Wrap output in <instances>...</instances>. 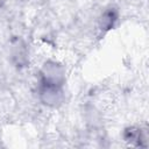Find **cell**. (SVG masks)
Here are the masks:
<instances>
[{
	"instance_id": "obj_2",
	"label": "cell",
	"mask_w": 149,
	"mask_h": 149,
	"mask_svg": "<svg viewBox=\"0 0 149 149\" xmlns=\"http://www.w3.org/2000/svg\"><path fill=\"white\" fill-rule=\"evenodd\" d=\"M116 20H118V12L114 8H108L102 13L100 17L99 27L102 31H107L114 27Z\"/></svg>"
},
{
	"instance_id": "obj_3",
	"label": "cell",
	"mask_w": 149,
	"mask_h": 149,
	"mask_svg": "<svg viewBox=\"0 0 149 149\" xmlns=\"http://www.w3.org/2000/svg\"><path fill=\"white\" fill-rule=\"evenodd\" d=\"M123 136H125V140L126 141H129V142H137L139 144H140V140H141V132L139 130V129H136V128H128V129H126L125 130V134H123Z\"/></svg>"
},
{
	"instance_id": "obj_1",
	"label": "cell",
	"mask_w": 149,
	"mask_h": 149,
	"mask_svg": "<svg viewBox=\"0 0 149 149\" xmlns=\"http://www.w3.org/2000/svg\"><path fill=\"white\" fill-rule=\"evenodd\" d=\"M38 84L48 86L64 87L65 84V69L57 62L48 61L44 63L40 71Z\"/></svg>"
}]
</instances>
